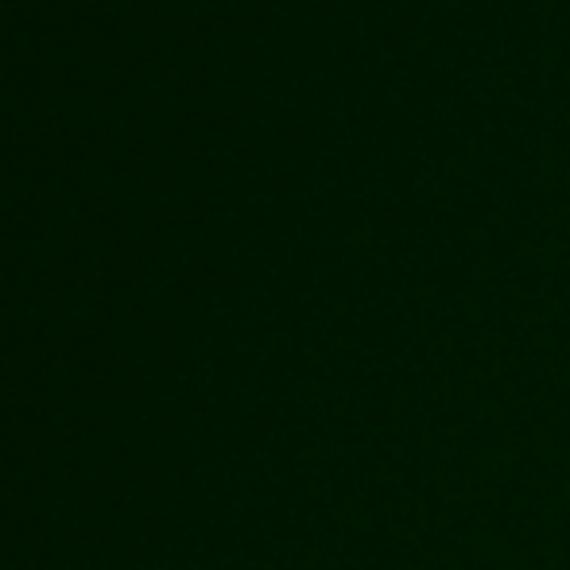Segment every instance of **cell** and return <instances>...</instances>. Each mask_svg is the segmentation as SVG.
I'll list each match as a JSON object with an SVG mask.
<instances>
[]
</instances>
